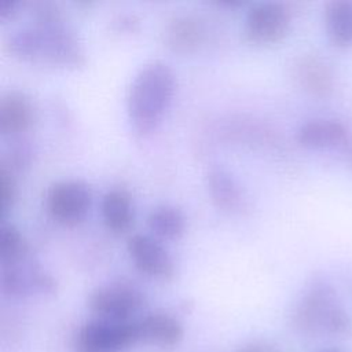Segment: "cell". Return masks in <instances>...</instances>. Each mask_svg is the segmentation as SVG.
Returning <instances> with one entry per match:
<instances>
[{
  "label": "cell",
  "mask_w": 352,
  "mask_h": 352,
  "mask_svg": "<svg viewBox=\"0 0 352 352\" xmlns=\"http://www.w3.org/2000/svg\"><path fill=\"white\" fill-rule=\"evenodd\" d=\"M19 3L16 0H0V19H6L12 15Z\"/></svg>",
  "instance_id": "obj_23"
},
{
  "label": "cell",
  "mask_w": 352,
  "mask_h": 352,
  "mask_svg": "<svg viewBox=\"0 0 352 352\" xmlns=\"http://www.w3.org/2000/svg\"><path fill=\"white\" fill-rule=\"evenodd\" d=\"M44 202L54 220L65 226H74L87 216L92 204V191L80 179H62L48 187Z\"/></svg>",
  "instance_id": "obj_5"
},
{
  "label": "cell",
  "mask_w": 352,
  "mask_h": 352,
  "mask_svg": "<svg viewBox=\"0 0 352 352\" xmlns=\"http://www.w3.org/2000/svg\"><path fill=\"white\" fill-rule=\"evenodd\" d=\"M208 28L205 21L194 12H177L164 26L162 38L165 45L177 54L198 51L206 41Z\"/></svg>",
  "instance_id": "obj_10"
},
{
  "label": "cell",
  "mask_w": 352,
  "mask_h": 352,
  "mask_svg": "<svg viewBox=\"0 0 352 352\" xmlns=\"http://www.w3.org/2000/svg\"><path fill=\"white\" fill-rule=\"evenodd\" d=\"M6 48L14 56L32 63L60 67H80L85 63L84 47L65 21H30L6 37Z\"/></svg>",
  "instance_id": "obj_1"
},
{
  "label": "cell",
  "mask_w": 352,
  "mask_h": 352,
  "mask_svg": "<svg viewBox=\"0 0 352 352\" xmlns=\"http://www.w3.org/2000/svg\"><path fill=\"white\" fill-rule=\"evenodd\" d=\"M146 224L148 230L158 238L177 239L184 234L187 220L184 213L177 206L164 204L154 206L148 212Z\"/></svg>",
  "instance_id": "obj_18"
},
{
  "label": "cell",
  "mask_w": 352,
  "mask_h": 352,
  "mask_svg": "<svg viewBox=\"0 0 352 352\" xmlns=\"http://www.w3.org/2000/svg\"><path fill=\"white\" fill-rule=\"evenodd\" d=\"M208 192L214 206L227 213L239 212L243 208V194L235 177L221 166H213L206 175Z\"/></svg>",
  "instance_id": "obj_14"
},
{
  "label": "cell",
  "mask_w": 352,
  "mask_h": 352,
  "mask_svg": "<svg viewBox=\"0 0 352 352\" xmlns=\"http://www.w3.org/2000/svg\"><path fill=\"white\" fill-rule=\"evenodd\" d=\"M139 341L160 348H173L184 336L182 323L169 314L154 312L136 320Z\"/></svg>",
  "instance_id": "obj_13"
},
{
  "label": "cell",
  "mask_w": 352,
  "mask_h": 352,
  "mask_svg": "<svg viewBox=\"0 0 352 352\" xmlns=\"http://www.w3.org/2000/svg\"><path fill=\"white\" fill-rule=\"evenodd\" d=\"M0 187H1V202H0V217L4 220L6 214L10 212L15 202L16 197V184L15 179L12 176V172L7 169L6 166H1L0 169Z\"/></svg>",
  "instance_id": "obj_20"
},
{
  "label": "cell",
  "mask_w": 352,
  "mask_h": 352,
  "mask_svg": "<svg viewBox=\"0 0 352 352\" xmlns=\"http://www.w3.org/2000/svg\"><path fill=\"white\" fill-rule=\"evenodd\" d=\"M236 352H280V349L265 340H253L242 344Z\"/></svg>",
  "instance_id": "obj_22"
},
{
  "label": "cell",
  "mask_w": 352,
  "mask_h": 352,
  "mask_svg": "<svg viewBox=\"0 0 352 352\" xmlns=\"http://www.w3.org/2000/svg\"><path fill=\"white\" fill-rule=\"evenodd\" d=\"M100 216L106 228L114 234H124L133 223V205L124 188H109L100 199Z\"/></svg>",
  "instance_id": "obj_15"
},
{
  "label": "cell",
  "mask_w": 352,
  "mask_h": 352,
  "mask_svg": "<svg viewBox=\"0 0 352 352\" xmlns=\"http://www.w3.org/2000/svg\"><path fill=\"white\" fill-rule=\"evenodd\" d=\"M111 29L117 33H133L139 29V18L135 15V14H131V12H121V14H117L111 22Z\"/></svg>",
  "instance_id": "obj_21"
},
{
  "label": "cell",
  "mask_w": 352,
  "mask_h": 352,
  "mask_svg": "<svg viewBox=\"0 0 352 352\" xmlns=\"http://www.w3.org/2000/svg\"><path fill=\"white\" fill-rule=\"evenodd\" d=\"M324 352H338V351H324Z\"/></svg>",
  "instance_id": "obj_24"
},
{
  "label": "cell",
  "mask_w": 352,
  "mask_h": 352,
  "mask_svg": "<svg viewBox=\"0 0 352 352\" xmlns=\"http://www.w3.org/2000/svg\"><path fill=\"white\" fill-rule=\"evenodd\" d=\"M0 287L3 294L14 298L30 296H52L58 285L54 276L29 257L3 264L0 271Z\"/></svg>",
  "instance_id": "obj_6"
},
{
  "label": "cell",
  "mask_w": 352,
  "mask_h": 352,
  "mask_svg": "<svg viewBox=\"0 0 352 352\" xmlns=\"http://www.w3.org/2000/svg\"><path fill=\"white\" fill-rule=\"evenodd\" d=\"M139 342L136 320L92 319L82 324L74 340L77 352H121Z\"/></svg>",
  "instance_id": "obj_4"
},
{
  "label": "cell",
  "mask_w": 352,
  "mask_h": 352,
  "mask_svg": "<svg viewBox=\"0 0 352 352\" xmlns=\"http://www.w3.org/2000/svg\"><path fill=\"white\" fill-rule=\"evenodd\" d=\"M324 26L337 47L352 45V0H336L326 6Z\"/></svg>",
  "instance_id": "obj_17"
},
{
  "label": "cell",
  "mask_w": 352,
  "mask_h": 352,
  "mask_svg": "<svg viewBox=\"0 0 352 352\" xmlns=\"http://www.w3.org/2000/svg\"><path fill=\"white\" fill-rule=\"evenodd\" d=\"M126 250L142 274L158 280H169L175 276V261L157 238L140 232L132 234L126 241Z\"/></svg>",
  "instance_id": "obj_9"
},
{
  "label": "cell",
  "mask_w": 352,
  "mask_h": 352,
  "mask_svg": "<svg viewBox=\"0 0 352 352\" xmlns=\"http://www.w3.org/2000/svg\"><path fill=\"white\" fill-rule=\"evenodd\" d=\"M28 257V243L21 231L11 223L0 224V263L12 264Z\"/></svg>",
  "instance_id": "obj_19"
},
{
  "label": "cell",
  "mask_w": 352,
  "mask_h": 352,
  "mask_svg": "<svg viewBox=\"0 0 352 352\" xmlns=\"http://www.w3.org/2000/svg\"><path fill=\"white\" fill-rule=\"evenodd\" d=\"M34 106L22 91H7L0 98V132L18 135L28 131L34 122Z\"/></svg>",
  "instance_id": "obj_11"
},
{
  "label": "cell",
  "mask_w": 352,
  "mask_h": 352,
  "mask_svg": "<svg viewBox=\"0 0 352 352\" xmlns=\"http://www.w3.org/2000/svg\"><path fill=\"white\" fill-rule=\"evenodd\" d=\"M292 322L305 334H342L348 331L349 319L340 305L333 289L323 282L311 283L297 300Z\"/></svg>",
  "instance_id": "obj_3"
},
{
  "label": "cell",
  "mask_w": 352,
  "mask_h": 352,
  "mask_svg": "<svg viewBox=\"0 0 352 352\" xmlns=\"http://www.w3.org/2000/svg\"><path fill=\"white\" fill-rule=\"evenodd\" d=\"M293 77L297 84L314 96H327L334 85L330 66L318 55H301L293 63Z\"/></svg>",
  "instance_id": "obj_12"
},
{
  "label": "cell",
  "mask_w": 352,
  "mask_h": 352,
  "mask_svg": "<svg viewBox=\"0 0 352 352\" xmlns=\"http://www.w3.org/2000/svg\"><path fill=\"white\" fill-rule=\"evenodd\" d=\"M87 304L98 319L128 322L143 307L144 296L132 285L110 283L94 289Z\"/></svg>",
  "instance_id": "obj_7"
},
{
  "label": "cell",
  "mask_w": 352,
  "mask_h": 352,
  "mask_svg": "<svg viewBox=\"0 0 352 352\" xmlns=\"http://www.w3.org/2000/svg\"><path fill=\"white\" fill-rule=\"evenodd\" d=\"M290 12L276 1H261L249 7L243 33L246 38L257 44H272L280 41L289 32Z\"/></svg>",
  "instance_id": "obj_8"
},
{
  "label": "cell",
  "mask_w": 352,
  "mask_h": 352,
  "mask_svg": "<svg viewBox=\"0 0 352 352\" xmlns=\"http://www.w3.org/2000/svg\"><path fill=\"white\" fill-rule=\"evenodd\" d=\"M176 91L172 69L161 62L144 63L135 74L126 96V111L133 132L146 136L161 122Z\"/></svg>",
  "instance_id": "obj_2"
},
{
  "label": "cell",
  "mask_w": 352,
  "mask_h": 352,
  "mask_svg": "<svg viewBox=\"0 0 352 352\" xmlns=\"http://www.w3.org/2000/svg\"><path fill=\"white\" fill-rule=\"evenodd\" d=\"M346 138L345 126L336 120L316 118L304 122L297 131V140L308 148H329L338 146Z\"/></svg>",
  "instance_id": "obj_16"
}]
</instances>
